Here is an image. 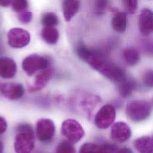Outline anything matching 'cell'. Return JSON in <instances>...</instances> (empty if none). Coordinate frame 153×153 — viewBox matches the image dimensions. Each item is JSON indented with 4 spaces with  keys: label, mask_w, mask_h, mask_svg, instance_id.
Returning <instances> with one entry per match:
<instances>
[{
    "label": "cell",
    "mask_w": 153,
    "mask_h": 153,
    "mask_svg": "<svg viewBox=\"0 0 153 153\" xmlns=\"http://www.w3.org/2000/svg\"><path fill=\"white\" fill-rule=\"evenodd\" d=\"M116 116L114 107L110 104L102 106L97 113L94 122L97 128L101 129L108 128L114 122Z\"/></svg>",
    "instance_id": "obj_6"
},
{
    "label": "cell",
    "mask_w": 153,
    "mask_h": 153,
    "mask_svg": "<svg viewBox=\"0 0 153 153\" xmlns=\"http://www.w3.org/2000/svg\"><path fill=\"white\" fill-rule=\"evenodd\" d=\"M122 3L125 9L129 13H134L138 8V2L136 0L123 1Z\"/></svg>",
    "instance_id": "obj_24"
},
{
    "label": "cell",
    "mask_w": 153,
    "mask_h": 153,
    "mask_svg": "<svg viewBox=\"0 0 153 153\" xmlns=\"http://www.w3.org/2000/svg\"><path fill=\"white\" fill-rule=\"evenodd\" d=\"M19 21L23 24H28L32 19V13L30 11H25L19 13L18 16Z\"/></svg>",
    "instance_id": "obj_26"
},
{
    "label": "cell",
    "mask_w": 153,
    "mask_h": 153,
    "mask_svg": "<svg viewBox=\"0 0 153 153\" xmlns=\"http://www.w3.org/2000/svg\"><path fill=\"white\" fill-rule=\"evenodd\" d=\"M17 72L16 62L9 57H1L0 59V75L2 79H11Z\"/></svg>",
    "instance_id": "obj_12"
},
{
    "label": "cell",
    "mask_w": 153,
    "mask_h": 153,
    "mask_svg": "<svg viewBox=\"0 0 153 153\" xmlns=\"http://www.w3.org/2000/svg\"><path fill=\"white\" fill-rule=\"evenodd\" d=\"M50 63L48 59L36 54L27 56L22 62V68L28 76H32L38 71L48 69Z\"/></svg>",
    "instance_id": "obj_5"
},
{
    "label": "cell",
    "mask_w": 153,
    "mask_h": 153,
    "mask_svg": "<svg viewBox=\"0 0 153 153\" xmlns=\"http://www.w3.org/2000/svg\"><path fill=\"white\" fill-rule=\"evenodd\" d=\"M152 105L147 101L135 100L129 102L126 108L128 117L134 122H140L149 118L152 113Z\"/></svg>",
    "instance_id": "obj_3"
},
{
    "label": "cell",
    "mask_w": 153,
    "mask_h": 153,
    "mask_svg": "<svg viewBox=\"0 0 153 153\" xmlns=\"http://www.w3.org/2000/svg\"><path fill=\"white\" fill-rule=\"evenodd\" d=\"M111 25L114 30L123 33L126 31L127 27V17L123 12H117L113 16L111 20Z\"/></svg>",
    "instance_id": "obj_17"
},
{
    "label": "cell",
    "mask_w": 153,
    "mask_h": 153,
    "mask_svg": "<svg viewBox=\"0 0 153 153\" xmlns=\"http://www.w3.org/2000/svg\"><path fill=\"white\" fill-rule=\"evenodd\" d=\"M80 8V2L75 0H65L63 2L62 8L65 19L70 22L78 12Z\"/></svg>",
    "instance_id": "obj_14"
},
{
    "label": "cell",
    "mask_w": 153,
    "mask_h": 153,
    "mask_svg": "<svg viewBox=\"0 0 153 153\" xmlns=\"http://www.w3.org/2000/svg\"><path fill=\"white\" fill-rule=\"evenodd\" d=\"M102 153H117V147L112 144L105 143L101 146Z\"/></svg>",
    "instance_id": "obj_28"
},
{
    "label": "cell",
    "mask_w": 153,
    "mask_h": 153,
    "mask_svg": "<svg viewBox=\"0 0 153 153\" xmlns=\"http://www.w3.org/2000/svg\"><path fill=\"white\" fill-rule=\"evenodd\" d=\"M62 134L72 144L79 142L85 135V131L81 125L74 119H67L61 127Z\"/></svg>",
    "instance_id": "obj_4"
},
{
    "label": "cell",
    "mask_w": 153,
    "mask_h": 153,
    "mask_svg": "<svg viewBox=\"0 0 153 153\" xmlns=\"http://www.w3.org/2000/svg\"><path fill=\"white\" fill-rule=\"evenodd\" d=\"M107 5V1H97L95 2L94 10L97 14H101L104 13Z\"/></svg>",
    "instance_id": "obj_27"
},
{
    "label": "cell",
    "mask_w": 153,
    "mask_h": 153,
    "mask_svg": "<svg viewBox=\"0 0 153 153\" xmlns=\"http://www.w3.org/2000/svg\"><path fill=\"white\" fill-rule=\"evenodd\" d=\"M0 89L2 95L10 100H19L25 93L23 85L19 83H2L1 84Z\"/></svg>",
    "instance_id": "obj_10"
},
{
    "label": "cell",
    "mask_w": 153,
    "mask_h": 153,
    "mask_svg": "<svg viewBox=\"0 0 153 153\" xmlns=\"http://www.w3.org/2000/svg\"><path fill=\"white\" fill-rule=\"evenodd\" d=\"M134 146L140 153H153V138L140 137L134 142Z\"/></svg>",
    "instance_id": "obj_15"
},
{
    "label": "cell",
    "mask_w": 153,
    "mask_h": 153,
    "mask_svg": "<svg viewBox=\"0 0 153 153\" xmlns=\"http://www.w3.org/2000/svg\"><path fill=\"white\" fill-rule=\"evenodd\" d=\"M53 75V71L51 69L43 70L38 74L36 77L33 85L30 87L29 90L30 92H36L43 89L48 83Z\"/></svg>",
    "instance_id": "obj_13"
},
{
    "label": "cell",
    "mask_w": 153,
    "mask_h": 153,
    "mask_svg": "<svg viewBox=\"0 0 153 153\" xmlns=\"http://www.w3.org/2000/svg\"><path fill=\"white\" fill-rule=\"evenodd\" d=\"M34 147V131L32 126L27 123L19 125L14 143L16 153H32Z\"/></svg>",
    "instance_id": "obj_2"
},
{
    "label": "cell",
    "mask_w": 153,
    "mask_h": 153,
    "mask_svg": "<svg viewBox=\"0 0 153 153\" xmlns=\"http://www.w3.org/2000/svg\"><path fill=\"white\" fill-rule=\"evenodd\" d=\"M56 153H76V150L73 144L68 141H63L57 146Z\"/></svg>",
    "instance_id": "obj_22"
},
{
    "label": "cell",
    "mask_w": 153,
    "mask_h": 153,
    "mask_svg": "<svg viewBox=\"0 0 153 153\" xmlns=\"http://www.w3.org/2000/svg\"><path fill=\"white\" fill-rule=\"evenodd\" d=\"M146 49L147 51L151 54H153V42H147L146 45Z\"/></svg>",
    "instance_id": "obj_30"
},
{
    "label": "cell",
    "mask_w": 153,
    "mask_h": 153,
    "mask_svg": "<svg viewBox=\"0 0 153 153\" xmlns=\"http://www.w3.org/2000/svg\"><path fill=\"white\" fill-rule=\"evenodd\" d=\"M59 32L54 27H44L41 31L42 39L48 44H56L59 39Z\"/></svg>",
    "instance_id": "obj_18"
},
{
    "label": "cell",
    "mask_w": 153,
    "mask_h": 153,
    "mask_svg": "<svg viewBox=\"0 0 153 153\" xmlns=\"http://www.w3.org/2000/svg\"><path fill=\"white\" fill-rule=\"evenodd\" d=\"M13 1H9V0H2L0 2V4L3 7H7L10 6V5H12Z\"/></svg>",
    "instance_id": "obj_31"
},
{
    "label": "cell",
    "mask_w": 153,
    "mask_h": 153,
    "mask_svg": "<svg viewBox=\"0 0 153 153\" xmlns=\"http://www.w3.org/2000/svg\"><path fill=\"white\" fill-rule=\"evenodd\" d=\"M78 57L95 71L112 82L120 83L126 79L125 70L120 66L110 62L101 51L90 49L83 44L76 48Z\"/></svg>",
    "instance_id": "obj_1"
},
{
    "label": "cell",
    "mask_w": 153,
    "mask_h": 153,
    "mask_svg": "<svg viewBox=\"0 0 153 153\" xmlns=\"http://www.w3.org/2000/svg\"><path fill=\"white\" fill-rule=\"evenodd\" d=\"M132 132L130 127L125 122H118L113 124L110 131L111 138L119 143H123L130 139Z\"/></svg>",
    "instance_id": "obj_9"
},
{
    "label": "cell",
    "mask_w": 153,
    "mask_h": 153,
    "mask_svg": "<svg viewBox=\"0 0 153 153\" xmlns=\"http://www.w3.org/2000/svg\"><path fill=\"white\" fill-rule=\"evenodd\" d=\"M117 153H134L132 150L128 147H124L121 149L120 150H118Z\"/></svg>",
    "instance_id": "obj_32"
},
{
    "label": "cell",
    "mask_w": 153,
    "mask_h": 153,
    "mask_svg": "<svg viewBox=\"0 0 153 153\" xmlns=\"http://www.w3.org/2000/svg\"><path fill=\"white\" fill-rule=\"evenodd\" d=\"M38 139L42 143L51 142L56 133V126L54 122L50 119H41L38 120L36 126Z\"/></svg>",
    "instance_id": "obj_7"
},
{
    "label": "cell",
    "mask_w": 153,
    "mask_h": 153,
    "mask_svg": "<svg viewBox=\"0 0 153 153\" xmlns=\"http://www.w3.org/2000/svg\"><path fill=\"white\" fill-rule=\"evenodd\" d=\"M79 153H102V147L94 143H87L80 147Z\"/></svg>",
    "instance_id": "obj_21"
},
{
    "label": "cell",
    "mask_w": 153,
    "mask_h": 153,
    "mask_svg": "<svg viewBox=\"0 0 153 153\" xmlns=\"http://www.w3.org/2000/svg\"><path fill=\"white\" fill-rule=\"evenodd\" d=\"M41 22L44 27H54L59 23L57 15L51 12H47L43 14Z\"/></svg>",
    "instance_id": "obj_20"
},
{
    "label": "cell",
    "mask_w": 153,
    "mask_h": 153,
    "mask_svg": "<svg viewBox=\"0 0 153 153\" xmlns=\"http://www.w3.org/2000/svg\"><path fill=\"white\" fill-rule=\"evenodd\" d=\"M11 6L14 11L20 13L26 10L28 7V2L25 0L13 1Z\"/></svg>",
    "instance_id": "obj_23"
},
{
    "label": "cell",
    "mask_w": 153,
    "mask_h": 153,
    "mask_svg": "<svg viewBox=\"0 0 153 153\" xmlns=\"http://www.w3.org/2000/svg\"><path fill=\"white\" fill-rule=\"evenodd\" d=\"M137 84L135 80L126 79L125 80L120 83L118 87V91L119 95L122 98H127L132 95L133 92L137 89Z\"/></svg>",
    "instance_id": "obj_16"
},
{
    "label": "cell",
    "mask_w": 153,
    "mask_h": 153,
    "mask_svg": "<svg viewBox=\"0 0 153 153\" xmlns=\"http://www.w3.org/2000/svg\"><path fill=\"white\" fill-rule=\"evenodd\" d=\"M144 85L149 88H153V71L149 70L146 72L143 77Z\"/></svg>",
    "instance_id": "obj_25"
},
{
    "label": "cell",
    "mask_w": 153,
    "mask_h": 153,
    "mask_svg": "<svg viewBox=\"0 0 153 153\" xmlns=\"http://www.w3.org/2000/svg\"><path fill=\"white\" fill-rule=\"evenodd\" d=\"M123 57L126 63L131 66L137 65L140 60L138 51L134 48H126L123 52Z\"/></svg>",
    "instance_id": "obj_19"
},
{
    "label": "cell",
    "mask_w": 153,
    "mask_h": 153,
    "mask_svg": "<svg viewBox=\"0 0 153 153\" xmlns=\"http://www.w3.org/2000/svg\"><path fill=\"white\" fill-rule=\"evenodd\" d=\"M8 44L13 48H22L27 46L30 41V35L26 30L14 27L9 30L7 34Z\"/></svg>",
    "instance_id": "obj_8"
},
{
    "label": "cell",
    "mask_w": 153,
    "mask_h": 153,
    "mask_svg": "<svg viewBox=\"0 0 153 153\" xmlns=\"http://www.w3.org/2000/svg\"><path fill=\"white\" fill-rule=\"evenodd\" d=\"M139 28L140 32L148 36L153 32V12L149 8L143 10L139 17Z\"/></svg>",
    "instance_id": "obj_11"
},
{
    "label": "cell",
    "mask_w": 153,
    "mask_h": 153,
    "mask_svg": "<svg viewBox=\"0 0 153 153\" xmlns=\"http://www.w3.org/2000/svg\"><path fill=\"white\" fill-rule=\"evenodd\" d=\"M7 128V123L4 117H0V132L1 134L4 133L6 131Z\"/></svg>",
    "instance_id": "obj_29"
}]
</instances>
